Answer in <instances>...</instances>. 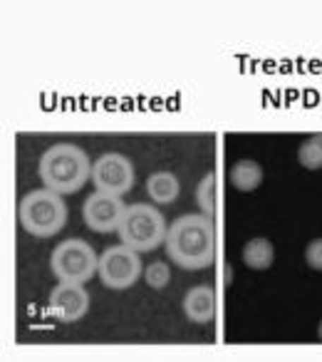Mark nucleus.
Wrapping results in <instances>:
<instances>
[{"label":"nucleus","mask_w":322,"mask_h":362,"mask_svg":"<svg viewBox=\"0 0 322 362\" xmlns=\"http://www.w3.org/2000/svg\"><path fill=\"white\" fill-rule=\"evenodd\" d=\"M243 263H246L251 271H268L275 261V248L268 238H251V241L243 246Z\"/></svg>","instance_id":"13"},{"label":"nucleus","mask_w":322,"mask_h":362,"mask_svg":"<svg viewBox=\"0 0 322 362\" xmlns=\"http://www.w3.org/2000/svg\"><path fill=\"white\" fill-rule=\"evenodd\" d=\"M305 263L312 271H322V238H312L305 246Z\"/></svg>","instance_id":"17"},{"label":"nucleus","mask_w":322,"mask_h":362,"mask_svg":"<svg viewBox=\"0 0 322 362\" xmlns=\"http://www.w3.org/2000/svg\"><path fill=\"white\" fill-rule=\"evenodd\" d=\"M124 211L126 206L121 204L119 197L95 192L87 197L85 206H82V218H85V223L95 233H112V231H119Z\"/></svg>","instance_id":"8"},{"label":"nucleus","mask_w":322,"mask_h":362,"mask_svg":"<svg viewBox=\"0 0 322 362\" xmlns=\"http://www.w3.org/2000/svg\"><path fill=\"white\" fill-rule=\"evenodd\" d=\"M18 221L30 236L52 238L67 223V204L50 189H35L18 204Z\"/></svg>","instance_id":"3"},{"label":"nucleus","mask_w":322,"mask_h":362,"mask_svg":"<svg viewBox=\"0 0 322 362\" xmlns=\"http://www.w3.org/2000/svg\"><path fill=\"white\" fill-rule=\"evenodd\" d=\"M167 221H164V214L159 211L151 204H131L126 206L124 216H121L119 226V238L124 246L134 248L139 253L154 251L161 243L167 241Z\"/></svg>","instance_id":"4"},{"label":"nucleus","mask_w":322,"mask_h":362,"mask_svg":"<svg viewBox=\"0 0 322 362\" xmlns=\"http://www.w3.org/2000/svg\"><path fill=\"white\" fill-rule=\"evenodd\" d=\"M167 253L186 271L208 268L216 258V226L206 214H186L172 221L167 231Z\"/></svg>","instance_id":"1"},{"label":"nucleus","mask_w":322,"mask_h":362,"mask_svg":"<svg viewBox=\"0 0 322 362\" xmlns=\"http://www.w3.org/2000/svg\"><path fill=\"white\" fill-rule=\"evenodd\" d=\"M184 315L196 325H208L216 317V291L211 286H193L184 296Z\"/></svg>","instance_id":"10"},{"label":"nucleus","mask_w":322,"mask_h":362,"mask_svg":"<svg viewBox=\"0 0 322 362\" xmlns=\"http://www.w3.org/2000/svg\"><path fill=\"white\" fill-rule=\"evenodd\" d=\"M37 174L45 189L60 197H70L80 192L87 181H92V164L82 146L62 141V144H52L50 149H45L37 164Z\"/></svg>","instance_id":"2"},{"label":"nucleus","mask_w":322,"mask_h":362,"mask_svg":"<svg viewBox=\"0 0 322 362\" xmlns=\"http://www.w3.org/2000/svg\"><path fill=\"white\" fill-rule=\"evenodd\" d=\"M50 268L57 281L82 283L85 286L100 271V256L82 238H67V241L55 246V251L50 256Z\"/></svg>","instance_id":"5"},{"label":"nucleus","mask_w":322,"mask_h":362,"mask_svg":"<svg viewBox=\"0 0 322 362\" xmlns=\"http://www.w3.org/2000/svg\"><path fill=\"white\" fill-rule=\"evenodd\" d=\"M228 181L238 192H256L263 184V166L253 159H241L231 166L228 171Z\"/></svg>","instance_id":"12"},{"label":"nucleus","mask_w":322,"mask_h":362,"mask_svg":"<svg viewBox=\"0 0 322 362\" xmlns=\"http://www.w3.org/2000/svg\"><path fill=\"white\" fill-rule=\"evenodd\" d=\"M317 337L322 340V322H320V327H317Z\"/></svg>","instance_id":"18"},{"label":"nucleus","mask_w":322,"mask_h":362,"mask_svg":"<svg viewBox=\"0 0 322 362\" xmlns=\"http://www.w3.org/2000/svg\"><path fill=\"white\" fill-rule=\"evenodd\" d=\"M196 204H198V209H201V214L213 218V214H216V176L213 174H206L198 181Z\"/></svg>","instance_id":"15"},{"label":"nucleus","mask_w":322,"mask_h":362,"mask_svg":"<svg viewBox=\"0 0 322 362\" xmlns=\"http://www.w3.org/2000/svg\"><path fill=\"white\" fill-rule=\"evenodd\" d=\"M90 310V293L82 283H57L50 293V313L62 322H75Z\"/></svg>","instance_id":"9"},{"label":"nucleus","mask_w":322,"mask_h":362,"mask_svg":"<svg viewBox=\"0 0 322 362\" xmlns=\"http://www.w3.org/2000/svg\"><path fill=\"white\" fill-rule=\"evenodd\" d=\"M144 273V266H141L139 251L124 246H109L105 253L100 256V281L105 283L112 291H124V288H131Z\"/></svg>","instance_id":"6"},{"label":"nucleus","mask_w":322,"mask_h":362,"mask_svg":"<svg viewBox=\"0 0 322 362\" xmlns=\"http://www.w3.org/2000/svg\"><path fill=\"white\" fill-rule=\"evenodd\" d=\"M92 184L97 192L121 197L134 187V166L124 154H117V151L102 154L92 164Z\"/></svg>","instance_id":"7"},{"label":"nucleus","mask_w":322,"mask_h":362,"mask_svg":"<svg viewBox=\"0 0 322 362\" xmlns=\"http://www.w3.org/2000/svg\"><path fill=\"white\" fill-rule=\"evenodd\" d=\"M297 161L310 171L322 169V134H312L307 141H302L297 149Z\"/></svg>","instance_id":"14"},{"label":"nucleus","mask_w":322,"mask_h":362,"mask_svg":"<svg viewBox=\"0 0 322 362\" xmlns=\"http://www.w3.org/2000/svg\"><path fill=\"white\" fill-rule=\"evenodd\" d=\"M179 192H181V184L172 171H154L146 179V194H149L151 202L161 204V206L177 202Z\"/></svg>","instance_id":"11"},{"label":"nucleus","mask_w":322,"mask_h":362,"mask_svg":"<svg viewBox=\"0 0 322 362\" xmlns=\"http://www.w3.org/2000/svg\"><path fill=\"white\" fill-rule=\"evenodd\" d=\"M169 278H172V271H169V266L164 261H154L149 263V266L144 268V281L149 283L151 288H167Z\"/></svg>","instance_id":"16"}]
</instances>
